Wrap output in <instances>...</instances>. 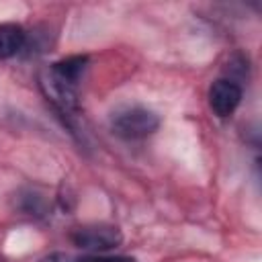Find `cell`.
<instances>
[{"mask_svg": "<svg viewBox=\"0 0 262 262\" xmlns=\"http://www.w3.org/2000/svg\"><path fill=\"white\" fill-rule=\"evenodd\" d=\"M158 127H160V117L154 111L139 106V104L123 106L117 113H113V117H111L113 133L127 141L143 139V137L156 133Z\"/></svg>", "mask_w": 262, "mask_h": 262, "instance_id": "cell-1", "label": "cell"}, {"mask_svg": "<svg viewBox=\"0 0 262 262\" xmlns=\"http://www.w3.org/2000/svg\"><path fill=\"white\" fill-rule=\"evenodd\" d=\"M39 86L45 94V98L49 100V104L55 108V113L59 117H63L70 125L72 119H76L78 111H80V102H78V86L66 82L63 78H59L57 74H53L51 70L41 72L39 76Z\"/></svg>", "mask_w": 262, "mask_h": 262, "instance_id": "cell-2", "label": "cell"}, {"mask_svg": "<svg viewBox=\"0 0 262 262\" xmlns=\"http://www.w3.org/2000/svg\"><path fill=\"white\" fill-rule=\"evenodd\" d=\"M70 239L74 246L86 250L88 254H104L108 250H115L123 242V233L117 225L108 223H90L80 225L70 233Z\"/></svg>", "mask_w": 262, "mask_h": 262, "instance_id": "cell-3", "label": "cell"}, {"mask_svg": "<svg viewBox=\"0 0 262 262\" xmlns=\"http://www.w3.org/2000/svg\"><path fill=\"white\" fill-rule=\"evenodd\" d=\"M244 96L242 86L231 78H219L209 88V106L219 119H227L235 113Z\"/></svg>", "mask_w": 262, "mask_h": 262, "instance_id": "cell-4", "label": "cell"}, {"mask_svg": "<svg viewBox=\"0 0 262 262\" xmlns=\"http://www.w3.org/2000/svg\"><path fill=\"white\" fill-rule=\"evenodd\" d=\"M27 45V31L16 23H0V59H10Z\"/></svg>", "mask_w": 262, "mask_h": 262, "instance_id": "cell-5", "label": "cell"}, {"mask_svg": "<svg viewBox=\"0 0 262 262\" xmlns=\"http://www.w3.org/2000/svg\"><path fill=\"white\" fill-rule=\"evenodd\" d=\"M86 63H88L86 55H70V57H63V59L51 63L49 70L53 74H57L59 78H63L66 82L78 86V82H80V78H82V74L86 70Z\"/></svg>", "mask_w": 262, "mask_h": 262, "instance_id": "cell-6", "label": "cell"}, {"mask_svg": "<svg viewBox=\"0 0 262 262\" xmlns=\"http://www.w3.org/2000/svg\"><path fill=\"white\" fill-rule=\"evenodd\" d=\"M76 262H135V258L129 256H106V254H86L76 258Z\"/></svg>", "mask_w": 262, "mask_h": 262, "instance_id": "cell-7", "label": "cell"}, {"mask_svg": "<svg viewBox=\"0 0 262 262\" xmlns=\"http://www.w3.org/2000/svg\"><path fill=\"white\" fill-rule=\"evenodd\" d=\"M39 262H76V258L66 252H51V254L43 256Z\"/></svg>", "mask_w": 262, "mask_h": 262, "instance_id": "cell-8", "label": "cell"}, {"mask_svg": "<svg viewBox=\"0 0 262 262\" xmlns=\"http://www.w3.org/2000/svg\"><path fill=\"white\" fill-rule=\"evenodd\" d=\"M0 262H2V260H0Z\"/></svg>", "mask_w": 262, "mask_h": 262, "instance_id": "cell-9", "label": "cell"}]
</instances>
